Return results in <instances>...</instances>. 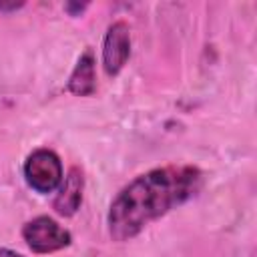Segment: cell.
<instances>
[{
    "label": "cell",
    "instance_id": "obj_1",
    "mask_svg": "<svg viewBox=\"0 0 257 257\" xmlns=\"http://www.w3.org/2000/svg\"><path fill=\"white\" fill-rule=\"evenodd\" d=\"M203 183V173L191 165H167L133 179L112 199L106 215L108 233L122 243L137 237L151 221L189 201Z\"/></svg>",
    "mask_w": 257,
    "mask_h": 257
},
{
    "label": "cell",
    "instance_id": "obj_2",
    "mask_svg": "<svg viewBox=\"0 0 257 257\" xmlns=\"http://www.w3.org/2000/svg\"><path fill=\"white\" fill-rule=\"evenodd\" d=\"M24 179L36 193H52L64 179L60 157L50 149H36L24 161Z\"/></svg>",
    "mask_w": 257,
    "mask_h": 257
},
{
    "label": "cell",
    "instance_id": "obj_3",
    "mask_svg": "<svg viewBox=\"0 0 257 257\" xmlns=\"http://www.w3.org/2000/svg\"><path fill=\"white\" fill-rule=\"evenodd\" d=\"M22 239L34 253H54L70 245L72 235L52 217L38 215L22 227Z\"/></svg>",
    "mask_w": 257,
    "mask_h": 257
},
{
    "label": "cell",
    "instance_id": "obj_4",
    "mask_svg": "<svg viewBox=\"0 0 257 257\" xmlns=\"http://www.w3.org/2000/svg\"><path fill=\"white\" fill-rule=\"evenodd\" d=\"M131 56V28L116 20L106 28L102 40V68L108 76H116Z\"/></svg>",
    "mask_w": 257,
    "mask_h": 257
},
{
    "label": "cell",
    "instance_id": "obj_5",
    "mask_svg": "<svg viewBox=\"0 0 257 257\" xmlns=\"http://www.w3.org/2000/svg\"><path fill=\"white\" fill-rule=\"evenodd\" d=\"M82 191H84V177L78 167H70L64 181L58 187V193L52 201V209L62 217H72L82 203Z\"/></svg>",
    "mask_w": 257,
    "mask_h": 257
},
{
    "label": "cell",
    "instance_id": "obj_6",
    "mask_svg": "<svg viewBox=\"0 0 257 257\" xmlns=\"http://www.w3.org/2000/svg\"><path fill=\"white\" fill-rule=\"evenodd\" d=\"M66 90L76 96H88L96 90V72H94V56L92 50H84L68 76Z\"/></svg>",
    "mask_w": 257,
    "mask_h": 257
},
{
    "label": "cell",
    "instance_id": "obj_7",
    "mask_svg": "<svg viewBox=\"0 0 257 257\" xmlns=\"http://www.w3.org/2000/svg\"><path fill=\"white\" fill-rule=\"evenodd\" d=\"M64 8H66V10H68L72 16H78V14H80V12L86 8V4H66Z\"/></svg>",
    "mask_w": 257,
    "mask_h": 257
},
{
    "label": "cell",
    "instance_id": "obj_8",
    "mask_svg": "<svg viewBox=\"0 0 257 257\" xmlns=\"http://www.w3.org/2000/svg\"><path fill=\"white\" fill-rule=\"evenodd\" d=\"M0 257H24L22 253H16L12 249H6V247H0Z\"/></svg>",
    "mask_w": 257,
    "mask_h": 257
}]
</instances>
